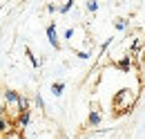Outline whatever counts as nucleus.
Masks as SVG:
<instances>
[{"label": "nucleus", "mask_w": 145, "mask_h": 139, "mask_svg": "<svg viewBox=\"0 0 145 139\" xmlns=\"http://www.w3.org/2000/svg\"><path fill=\"white\" fill-rule=\"evenodd\" d=\"M114 27H116L118 32H125L127 27H129V20H127V18H116V23H114Z\"/></svg>", "instance_id": "9b49d317"}, {"label": "nucleus", "mask_w": 145, "mask_h": 139, "mask_svg": "<svg viewBox=\"0 0 145 139\" xmlns=\"http://www.w3.org/2000/svg\"><path fill=\"white\" fill-rule=\"evenodd\" d=\"M63 139H69V137H63Z\"/></svg>", "instance_id": "6ab92c4d"}, {"label": "nucleus", "mask_w": 145, "mask_h": 139, "mask_svg": "<svg viewBox=\"0 0 145 139\" xmlns=\"http://www.w3.org/2000/svg\"><path fill=\"white\" fill-rule=\"evenodd\" d=\"M45 11H49V14H56V11H58V5H54V2H49V5L45 7Z\"/></svg>", "instance_id": "dca6fc26"}, {"label": "nucleus", "mask_w": 145, "mask_h": 139, "mask_svg": "<svg viewBox=\"0 0 145 139\" xmlns=\"http://www.w3.org/2000/svg\"><path fill=\"white\" fill-rule=\"evenodd\" d=\"M45 34H47V40L54 50H60V40H58V32H56V23H49L45 27Z\"/></svg>", "instance_id": "7ed1b4c3"}, {"label": "nucleus", "mask_w": 145, "mask_h": 139, "mask_svg": "<svg viewBox=\"0 0 145 139\" xmlns=\"http://www.w3.org/2000/svg\"><path fill=\"white\" fill-rule=\"evenodd\" d=\"M25 56L29 58V63H31L34 68H40V61H38V56H34V52H31L29 47H25Z\"/></svg>", "instance_id": "1a4fd4ad"}, {"label": "nucleus", "mask_w": 145, "mask_h": 139, "mask_svg": "<svg viewBox=\"0 0 145 139\" xmlns=\"http://www.w3.org/2000/svg\"><path fill=\"white\" fill-rule=\"evenodd\" d=\"M112 43H114V38H107V40H105V43L101 45V54H105V52H107V47L112 45Z\"/></svg>", "instance_id": "2eb2a0df"}, {"label": "nucleus", "mask_w": 145, "mask_h": 139, "mask_svg": "<svg viewBox=\"0 0 145 139\" xmlns=\"http://www.w3.org/2000/svg\"><path fill=\"white\" fill-rule=\"evenodd\" d=\"M101 121H103V112H101V110H91L89 117H87V126H89V128H98Z\"/></svg>", "instance_id": "423d86ee"}, {"label": "nucleus", "mask_w": 145, "mask_h": 139, "mask_svg": "<svg viewBox=\"0 0 145 139\" xmlns=\"http://www.w3.org/2000/svg\"><path fill=\"white\" fill-rule=\"evenodd\" d=\"M132 58H134L132 54H125V56H121V58L114 63V68L121 70V72H129V70H132Z\"/></svg>", "instance_id": "39448f33"}, {"label": "nucleus", "mask_w": 145, "mask_h": 139, "mask_svg": "<svg viewBox=\"0 0 145 139\" xmlns=\"http://www.w3.org/2000/svg\"><path fill=\"white\" fill-rule=\"evenodd\" d=\"M2 101H5L2 115L9 117V119H14V121L18 119L25 110H29V99L22 97V94L16 92V90H5V92H2Z\"/></svg>", "instance_id": "f257e3e1"}, {"label": "nucleus", "mask_w": 145, "mask_h": 139, "mask_svg": "<svg viewBox=\"0 0 145 139\" xmlns=\"http://www.w3.org/2000/svg\"><path fill=\"white\" fill-rule=\"evenodd\" d=\"M14 123H16V128H18L20 132H22L25 128H29V123H31V110H25V112H22Z\"/></svg>", "instance_id": "20e7f679"}, {"label": "nucleus", "mask_w": 145, "mask_h": 139, "mask_svg": "<svg viewBox=\"0 0 145 139\" xmlns=\"http://www.w3.org/2000/svg\"><path fill=\"white\" fill-rule=\"evenodd\" d=\"M98 7H101V5H98V2H94V0L85 2V9H87V11H91V14H94V11H98Z\"/></svg>", "instance_id": "ddd939ff"}, {"label": "nucleus", "mask_w": 145, "mask_h": 139, "mask_svg": "<svg viewBox=\"0 0 145 139\" xmlns=\"http://www.w3.org/2000/svg\"><path fill=\"white\" fill-rule=\"evenodd\" d=\"M74 32H76L74 27H67V29H65V34H63V38H67V40H69V38L74 36Z\"/></svg>", "instance_id": "f3484780"}, {"label": "nucleus", "mask_w": 145, "mask_h": 139, "mask_svg": "<svg viewBox=\"0 0 145 139\" xmlns=\"http://www.w3.org/2000/svg\"><path fill=\"white\" fill-rule=\"evenodd\" d=\"M63 92H65V83H63V81H54V83H52V94H54V97H60Z\"/></svg>", "instance_id": "6e6552de"}, {"label": "nucleus", "mask_w": 145, "mask_h": 139, "mask_svg": "<svg viewBox=\"0 0 145 139\" xmlns=\"http://www.w3.org/2000/svg\"><path fill=\"white\" fill-rule=\"evenodd\" d=\"M34 101H36V108H38V110H45V99H42L40 94H36V97H34Z\"/></svg>", "instance_id": "4468645a"}, {"label": "nucleus", "mask_w": 145, "mask_h": 139, "mask_svg": "<svg viewBox=\"0 0 145 139\" xmlns=\"http://www.w3.org/2000/svg\"><path fill=\"white\" fill-rule=\"evenodd\" d=\"M143 45H145V38H138V36H136V38L132 40V45H129V52H132V54L141 52V47H143Z\"/></svg>", "instance_id": "0eeeda50"}, {"label": "nucleus", "mask_w": 145, "mask_h": 139, "mask_svg": "<svg viewBox=\"0 0 145 139\" xmlns=\"http://www.w3.org/2000/svg\"><path fill=\"white\" fill-rule=\"evenodd\" d=\"M76 56H78L80 61H87V58H89L91 54H89V52H76Z\"/></svg>", "instance_id": "a211bd4d"}, {"label": "nucleus", "mask_w": 145, "mask_h": 139, "mask_svg": "<svg viewBox=\"0 0 145 139\" xmlns=\"http://www.w3.org/2000/svg\"><path fill=\"white\" fill-rule=\"evenodd\" d=\"M72 9H74V0H67V2L58 5V14H69Z\"/></svg>", "instance_id": "9d476101"}, {"label": "nucleus", "mask_w": 145, "mask_h": 139, "mask_svg": "<svg viewBox=\"0 0 145 139\" xmlns=\"http://www.w3.org/2000/svg\"><path fill=\"white\" fill-rule=\"evenodd\" d=\"M0 132H9V121L5 115H0Z\"/></svg>", "instance_id": "f8f14e48"}, {"label": "nucleus", "mask_w": 145, "mask_h": 139, "mask_svg": "<svg viewBox=\"0 0 145 139\" xmlns=\"http://www.w3.org/2000/svg\"><path fill=\"white\" fill-rule=\"evenodd\" d=\"M134 101H136V92L129 90V87H123V90H118V92L114 94L112 105H114V110H118V112H127V110H132Z\"/></svg>", "instance_id": "f03ea898"}]
</instances>
